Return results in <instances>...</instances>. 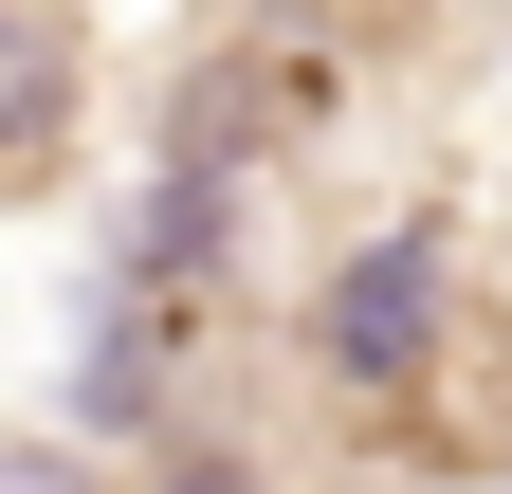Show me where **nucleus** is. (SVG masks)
<instances>
[{"label":"nucleus","mask_w":512,"mask_h":494,"mask_svg":"<svg viewBox=\"0 0 512 494\" xmlns=\"http://www.w3.org/2000/svg\"><path fill=\"white\" fill-rule=\"evenodd\" d=\"M439 330H458V238H439V220H384L366 257L330 275V312H311V348H330V385H366V403H403Z\"/></svg>","instance_id":"1"},{"label":"nucleus","mask_w":512,"mask_h":494,"mask_svg":"<svg viewBox=\"0 0 512 494\" xmlns=\"http://www.w3.org/2000/svg\"><path fill=\"white\" fill-rule=\"evenodd\" d=\"M74 110V19L55 0H0V147H37Z\"/></svg>","instance_id":"2"},{"label":"nucleus","mask_w":512,"mask_h":494,"mask_svg":"<svg viewBox=\"0 0 512 494\" xmlns=\"http://www.w3.org/2000/svg\"><path fill=\"white\" fill-rule=\"evenodd\" d=\"M0 494H110V476H92L74 440H0Z\"/></svg>","instance_id":"3"},{"label":"nucleus","mask_w":512,"mask_h":494,"mask_svg":"<svg viewBox=\"0 0 512 494\" xmlns=\"http://www.w3.org/2000/svg\"><path fill=\"white\" fill-rule=\"evenodd\" d=\"M183 494H238V476H220V458H183Z\"/></svg>","instance_id":"4"}]
</instances>
